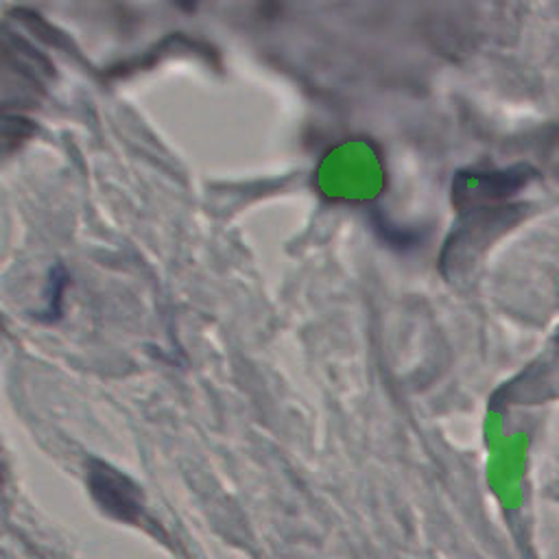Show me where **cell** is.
I'll return each instance as SVG.
<instances>
[{"mask_svg": "<svg viewBox=\"0 0 559 559\" xmlns=\"http://www.w3.org/2000/svg\"><path fill=\"white\" fill-rule=\"evenodd\" d=\"M31 134V125L24 118H0V151H11Z\"/></svg>", "mask_w": 559, "mask_h": 559, "instance_id": "cell-3", "label": "cell"}, {"mask_svg": "<svg viewBox=\"0 0 559 559\" xmlns=\"http://www.w3.org/2000/svg\"><path fill=\"white\" fill-rule=\"evenodd\" d=\"M88 488L94 502L110 518L127 524H136L144 512V496L136 483L116 468L92 461L88 468Z\"/></svg>", "mask_w": 559, "mask_h": 559, "instance_id": "cell-1", "label": "cell"}, {"mask_svg": "<svg viewBox=\"0 0 559 559\" xmlns=\"http://www.w3.org/2000/svg\"><path fill=\"white\" fill-rule=\"evenodd\" d=\"M0 490H3V472H0Z\"/></svg>", "mask_w": 559, "mask_h": 559, "instance_id": "cell-4", "label": "cell"}, {"mask_svg": "<svg viewBox=\"0 0 559 559\" xmlns=\"http://www.w3.org/2000/svg\"><path fill=\"white\" fill-rule=\"evenodd\" d=\"M35 59L40 57L29 44L20 40H0V81L5 83V90H22L24 94L38 90L40 81L33 72Z\"/></svg>", "mask_w": 559, "mask_h": 559, "instance_id": "cell-2", "label": "cell"}]
</instances>
